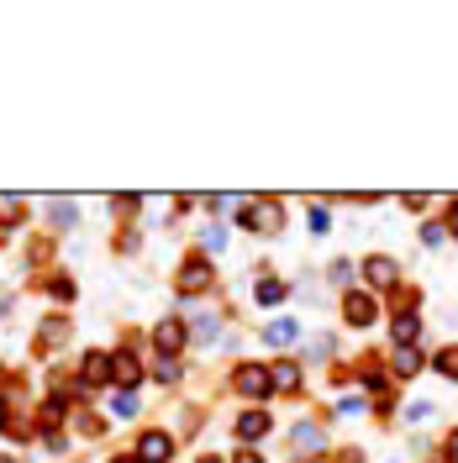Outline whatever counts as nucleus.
<instances>
[{
  "label": "nucleus",
  "mask_w": 458,
  "mask_h": 463,
  "mask_svg": "<svg viewBox=\"0 0 458 463\" xmlns=\"http://www.w3.org/2000/svg\"><path fill=\"white\" fill-rule=\"evenodd\" d=\"M111 411H116V416H132L137 405H132V395H116V400H111Z\"/></svg>",
  "instance_id": "20"
},
{
  "label": "nucleus",
  "mask_w": 458,
  "mask_h": 463,
  "mask_svg": "<svg viewBox=\"0 0 458 463\" xmlns=\"http://www.w3.org/2000/svg\"><path fill=\"white\" fill-rule=\"evenodd\" d=\"M395 374H400V379L422 374V353H416V348H395Z\"/></svg>",
  "instance_id": "10"
},
{
  "label": "nucleus",
  "mask_w": 458,
  "mask_h": 463,
  "mask_svg": "<svg viewBox=\"0 0 458 463\" xmlns=\"http://www.w3.org/2000/svg\"><path fill=\"white\" fill-rule=\"evenodd\" d=\"M264 337H269L274 348H290V343H301V326H295V321H274Z\"/></svg>",
  "instance_id": "9"
},
{
  "label": "nucleus",
  "mask_w": 458,
  "mask_h": 463,
  "mask_svg": "<svg viewBox=\"0 0 458 463\" xmlns=\"http://www.w3.org/2000/svg\"><path fill=\"white\" fill-rule=\"evenodd\" d=\"M0 421H6V400H0Z\"/></svg>",
  "instance_id": "25"
},
{
  "label": "nucleus",
  "mask_w": 458,
  "mask_h": 463,
  "mask_svg": "<svg viewBox=\"0 0 458 463\" xmlns=\"http://www.w3.org/2000/svg\"><path fill=\"white\" fill-rule=\"evenodd\" d=\"M153 379H158V385H174V379H179V363H174V358H158Z\"/></svg>",
  "instance_id": "17"
},
{
  "label": "nucleus",
  "mask_w": 458,
  "mask_h": 463,
  "mask_svg": "<svg viewBox=\"0 0 458 463\" xmlns=\"http://www.w3.org/2000/svg\"><path fill=\"white\" fill-rule=\"evenodd\" d=\"M237 390L253 395V400H264V395L274 390V379H269V369H259V363H242V369H237Z\"/></svg>",
  "instance_id": "2"
},
{
  "label": "nucleus",
  "mask_w": 458,
  "mask_h": 463,
  "mask_svg": "<svg viewBox=\"0 0 458 463\" xmlns=\"http://www.w3.org/2000/svg\"><path fill=\"white\" fill-rule=\"evenodd\" d=\"M259 301H264V306H279V301H285V284H279V279H264V284H259Z\"/></svg>",
  "instance_id": "16"
},
{
  "label": "nucleus",
  "mask_w": 458,
  "mask_h": 463,
  "mask_svg": "<svg viewBox=\"0 0 458 463\" xmlns=\"http://www.w3.org/2000/svg\"><path fill=\"white\" fill-rule=\"evenodd\" d=\"M437 374L458 385V348H442V353H437Z\"/></svg>",
  "instance_id": "14"
},
{
  "label": "nucleus",
  "mask_w": 458,
  "mask_h": 463,
  "mask_svg": "<svg viewBox=\"0 0 458 463\" xmlns=\"http://www.w3.org/2000/svg\"><path fill=\"white\" fill-rule=\"evenodd\" d=\"M85 374L95 379V385H100V379H111V358H105V353H85Z\"/></svg>",
  "instance_id": "12"
},
{
  "label": "nucleus",
  "mask_w": 458,
  "mask_h": 463,
  "mask_svg": "<svg viewBox=\"0 0 458 463\" xmlns=\"http://www.w3.org/2000/svg\"><path fill=\"white\" fill-rule=\"evenodd\" d=\"M416 337H422V321H416V316H400V321H395V343H400V348H411Z\"/></svg>",
  "instance_id": "13"
},
{
  "label": "nucleus",
  "mask_w": 458,
  "mask_h": 463,
  "mask_svg": "<svg viewBox=\"0 0 458 463\" xmlns=\"http://www.w3.org/2000/svg\"><path fill=\"white\" fill-rule=\"evenodd\" d=\"M195 343H217V316H200L195 321Z\"/></svg>",
  "instance_id": "18"
},
{
  "label": "nucleus",
  "mask_w": 458,
  "mask_h": 463,
  "mask_svg": "<svg viewBox=\"0 0 458 463\" xmlns=\"http://www.w3.org/2000/svg\"><path fill=\"white\" fill-rule=\"evenodd\" d=\"M200 463H217V458H200Z\"/></svg>",
  "instance_id": "27"
},
{
  "label": "nucleus",
  "mask_w": 458,
  "mask_h": 463,
  "mask_svg": "<svg viewBox=\"0 0 458 463\" xmlns=\"http://www.w3.org/2000/svg\"><path fill=\"white\" fill-rule=\"evenodd\" d=\"M448 227H453V232H458V206H453V222H448Z\"/></svg>",
  "instance_id": "23"
},
{
  "label": "nucleus",
  "mask_w": 458,
  "mask_h": 463,
  "mask_svg": "<svg viewBox=\"0 0 458 463\" xmlns=\"http://www.w3.org/2000/svg\"><path fill=\"white\" fill-rule=\"evenodd\" d=\"M179 343H184V332H179L174 321H164V326H158V348H164V353H174Z\"/></svg>",
  "instance_id": "15"
},
{
  "label": "nucleus",
  "mask_w": 458,
  "mask_h": 463,
  "mask_svg": "<svg viewBox=\"0 0 458 463\" xmlns=\"http://www.w3.org/2000/svg\"><path fill=\"white\" fill-rule=\"evenodd\" d=\"M295 442H301V447H321V432L316 427H295Z\"/></svg>",
  "instance_id": "19"
},
{
  "label": "nucleus",
  "mask_w": 458,
  "mask_h": 463,
  "mask_svg": "<svg viewBox=\"0 0 458 463\" xmlns=\"http://www.w3.org/2000/svg\"><path fill=\"white\" fill-rule=\"evenodd\" d=\"M111 379H121V385H137V358H132V353H116V358H111Z\"/></svg>",
  "instance_id": "7"
},
{
  "label": "nucleus",
  "mask_w": 458,
  "mask_h": 463,
  "mask_svg": "<svg viewBox=\"0 0 458 463\" xmlns=\"http://www.w3.org/2000/svg\"><path fill=\"white\" fill-rule=\"evenodd\" d=\"M200 279H211V269H206V258H190V264H184V274H179V290H184V295L200 290Z\"/></svg>",
  "instance_id": "8"
},
{
  "label": "nucleus",
  "mask_w": 458,
  "mask_h": 463,
  "mask_svg": "<svg viewBox=\"0 0 458 463\" xmlns=\"http://www.w3.org/2000/svg\"><path fill=\"white\" fill-rule=\"evenodd\" d=\"M169 458H174V437H169V432H142L137 463H169Z\"/></svg>",
  "instance_id": "1"
},
{
  "label": "nucleus",
  "mask_w": 458,
  "mask_h": 463,
  "mask_svg": "<svg viewBox=\"0 0 458 463\" xmlns=\"http://www.w3.org/2000/svg\"><path fill=\"white\" fill-rule=\"evenodd\" d=\"M448 463H458V432L448 437Z\"/></svg>",
  "instance_id": "21"
},
{
  "label": "nucleus",
  "mask_w": 458,
  "mask_h": 463,
  "mask_svg": "<svg viewBox=\"0 0 458 463\" xmlns=\"http://www.w3.org/2000/svg\"><path fill=\"white\" fill-rule=\"evenodd\" d=\"M264 432H269V416H264V411H248V416H237V437H242V442H259Z\"/></svg>",
  "instance_id": "6"
},
{
  "label": "nucleus",
  "mask_w": 458,
  "mask_h": 463,
  "mask_svg": "<svg viewBox=\"0 0 458 463\" xmlns=\"http://www.w3.org/2000/svg\"><path fill=\"white\" fill-rule=\"evenodd\" d=\"M363 279H369V284H380V290H400V269L395 264H390V258H369V264H363Z\"/></svg>",
  "instance_id": "4"
},
{
  "label": "nucleus",
  "mask_w": 458,
  "mask_h": 463,
  "mask_svg": "<svg viewBox=\"0 0 458 463\" xmlns=\"http://www.w3.org/2000/svg\"><path fill=\"white\" fill-rule=\"evenodd\" d=\"M343 316L353 321V326H369V321H374V295H369V290H348Z\"/></svg>",
  "instance_id": "3"
},
{
  "label": "nucleus",
  "mask_w": 458,
  "mask_h": 463,
  "mask_svg": "<svg viewBox=\"0 0 458 463\" xmlns=\"http://www.w3.org/2000/svg\"><path fill=\"white\" fill-rule=\"evenodd\" d=\"M269 379H274V390H295V385H301V369H295V363H274Z\"/></svg>",
  "instance_id": "11"
},
{
  "label": "nucleus",
  "mask_w": 458,
  "mask_h": 463,
  "mask_svg": "<svg viewBox=\"0 0 458 463\" xmlns=\"http://www.w3.org/2000/svg\"><path fill=\"white\" fill-rule=\"evenodd\" d=\"M237 463H264V458H253V453H242V458H237Z\"/></svg>",
  "instance_id": "22"
},
{
  "label": "nucleus",
  "mask_w": 458,
  "mask_h": 463,
  "mask_svg": "<svg viewBox=\"0 0 458 463\" xmlns=\"http://www.w3.org/2000/svg\"><path fill=\"white\" fill-rule=\"evenodd\" d=\"M0 463H16V458H0Z\"/></svg>",
  "instance_id": "26"
},
{
  "label": "nucleus",
  "mask_w": 458,
  "mask_h": 463,
  "mask_svg": "<svg viewBox=\"0 0 458 463\" xmlns=\"http://www.w3.org/2000/svg\"><path fill=\"white\" fill-rule=\"evenodd\" d=\"M242 222L259 227V232H274V227H279V206H274V200H259L253 211H242Z\"/></svg>",
  "instance_id": "5"
},
{
  "label": "nucleus",
  "mask_w": 458,
  "mask_h": 463,
  "mask_svg": "<svg viewBox=\"0 0 458 463\" xmlns=\"http://www.w3.org/2000/svg\"><path fill=\"white\" fill-rule=\"evenodd\" d=\"M111 463H137V458H111Z\"/></svg>",
  "instance_id": "24"
}]
</instances>
